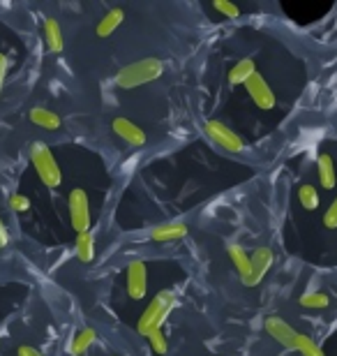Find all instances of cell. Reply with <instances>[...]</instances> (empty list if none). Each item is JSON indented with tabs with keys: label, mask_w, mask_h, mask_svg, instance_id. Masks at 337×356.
Instances as JSON below:
<instances>
[{
	"label": "cell",
	"mask_w": 337,
	"mask_h": 356,
	"mask_svg": "<svg viewBox=\"0 0 337 356\" xmlns=\"http://www.w3.org/2000/svg\"><path fill=\"white\" fill-rule=\"evenodd\" d=\"M178 301L176 291L174 289H162L157 291L153 296V301L146 305V310H143V315L139 317V324H136V329H139L141 336H150V333L155 331H162V324L167 322L169 312L174 310V305Z\"/></svg>",
	"instance_id": "obj_1"
},
{
	"label": "cell",
	"mask_w": 337,
	"mask_h": 356,
	"mask_svg": "<svg viewBox=\"0 0 337 356\" xmlns=\"http://www.w3.org/2000/svg\"><path fill=\"white\" fill-rule=\"evenodd\" d=\"M164 74V65L162 60L157 58H143V60H136L132 63V65L123 67L120 72L116 74V86L118 88H136V86H143V83H150L155 79H160V76Z\"/></svg>",
	"instance_id": "obj_2"
},
{
	"label": "cell",
	"mask_w": 337,
	"mask_h": 356,
	"mask_svg": "<svg viewBox=\"0 0 337 356\" xmlns=\"http://www.w3.org/2000/svg\"><path fill=\"white\" fill-rule=\"evenodd\" d=\"M31 162H33L35 172H38V176H40V181L44 183L47 188H60L63 172H60L58 162H56L54 153L49 151L47 144L35 141L33 148H31Z\"/></svg>",
	"instance_id": "obj_3"
},
{
	"label": "cell",
	"mask_w": 337,
	"mask_h": 356,
	"mask_svg": "<svg viewBox=\"0 0 337 356\" xmlns=\"http://www.w3.org/2000/svg\"><path fill=\"white\" fill-rule=\"evenodd\" d=\"M67 206H69L72 229H74L76 234L90 232V202H88V195H85L81 188H74L69 192Z\"/></svg>",
	"instance_id": "obj_4"
},
{
	"label": "cell",
	"mask_w": 337,
	"mask_h": 356,
	"mask_svg": "<svg viewBox=\"0 0 337 356\" xmlns=\"http://www.w3.org/2000/svg\"><path fill=\"white\" fill-rule=\"evenodd\" d=\"M204 130H206L208 137H211L220 148H224V151L243 153V151L247 148L245 141H243L233 130H229V127H227L224 123H220V120H206Z\"/></svg>",
	"instance_id": "obj_5"
},
{
	"label": "cell",
	"mask_w": 337,
	"mask_h": 356,
	"mask_svg": "<svg viewBox=\"0 0 337 356\" xmlns=\"http://www.w3.org/2000/svg\"><path fill=\"white\" fill-rule=\"evenodd\" d=\"M125 277H127V294H130L134 301H141L148 289L146 261H141V259L130 261V264H127V270H125Z\"/></svg>",
	"instance_id": "obj_6"
},
{
	"label": "cell",
	"mask_w": 337,
	"mask_h": 356,
	"mask_svg": "<svg viewBox=\"0 0 337 356\" xmlns=\"http://www.w3.org/2000/svg\"><path fill=\"white\" fill-rule=\"evenodd\" d=\"M245 90L249 92V97L254 99V104L259 106V109H263V111H268V109H272L275 106V92L270 90V86H268V81L263 79V76L256 72L252 79H249L247 83H245Z\"/></svg>",
	"instance_id": "obj_7"
},
{
	"label": "cell",
	"mask_w": 337,
	"mask_h": 356,
	"mask_svg": "<svg viewBox=\"0 0 337 356\" xmlns=\"http://www.w3.org/2000/svg\"><path fill=\"white\" fill-rule=\"evenodd\" d=\"M263 329H266V333L272 338V340H277L282 347H289V350H293V343H296V336L298 333L291 329L289 324L284 322L282 317H277V315H270L266 317V322H263Z\"/></svg>",
	"instance_id": "obj_8"
},
{
	"label": "cell",
	"mask_w": 337,
	"mask_h": 356,
	"mask_svg": "<svg viewBox=\"0 0 337 356\" xmlns=\"http://www.w3.org/2000/svg\"><path fill=\"white\" fill-rule=\"evenodd\" d=\"M111 130L116 132L123 141H127L130 146H134V148H139V146L146 144V132H143L136 123H132L130 118H113Z\"/></svg>",
	"instance_id": "obj_9"
},
{
	"label": "cell",
	"mask_w": 337,
	"mask_h": 356,
	"mask_svg": "<svg viewBox=\"0 0 337 356\" xmlns=\"http://www.w3.org/2000/svg\"><path fill=\"white\" fill-rule=\"evenodd\" d=\"M272 250L270 248H259V250H254L249 254V261H252V275H249V282L247 287H256L263 277H266L268 268L272 266Z\"/></svg>",
	"instance_id": "obj_10"
},
{
	"label": "cell",
	"mask_w": 337,
	"mask_h": 356,
	"mask_svg": "<svg viewBox=\"0 0 337 356\" xmlns=\"http://www.w3.org/2000/svg\"><path fill=\"white\" fill-rule=\"evenodd\" d=\"M229 259L233 261V266L236 270H238V275H240V280L243 284L247 287V282H249V275H252V261H249V254L243 250V248L238 243H229Z\"/></svg>",
	"instance_id": "obj_11"
},
{
	"label": "cell",
	"mask_w": 337,
	"mask_h": 356,
	"mask_svg": "<svg viewBox=\"0 0 337 356\" xmlns=\"http://www.w3.org/2000/svg\"><path fill=\"white\" fill-rule=\"evenodd\" d=\"M183 236H188V225L185 222H169L160 225L150 232V241L155 243H167V241H181Z\"/></svg>",
	"instance_id": "obj_12"
},
{
	"label": "cell",
	"mask_w": 337,
	"mask_h": 356,
	"mask_svg": "<svg viewBox=\"0 0 337 356\" xmlns=\"http://www.w3.org/2000/svg\"><path fill=\"white\" fill-rule=\"evenodd\" d=\"M256 74V65L252 58H243L238 60L236 65L231 67V72H229V83L231 86H245V83L252 79Z\"/></svg>",
	"instance_id": "obj_13"
},
{
	"label": "cell",
	"mask_w": 337,
	"mask_h": 356,
	"mask_svg": "<svg viewBox=\"0 0 337 356\" xmlns=\"http://www.w3.org/2000/svg\"><path fill=\"white\" fill-rule=\"evenodd\" d=\"M317 172H319V183L326 190H333L337 185V172H335V162L328 153H321L317 160Z\"/></svg>",
	"instance_id": "obj_14"
},
{
	"label": "cell",
	"mask_w": 337,
	"mask_h": 356,
	"mask_svg": "<svg viewBox=\"0 0 337 356\" xmlns=\"http://www.w3.org/2000/svg\"><path fill=\"white\" fill-rule=\"evenodd\" d=\"M74 254L79 261H83V264H90V261L95 259V236H92L90 232L76 234Z\"/></svg>",
	"instance_id": "obj_15"
},
{
	"label": "cell",
	"mask_w": 337,
	"mask_h": 356,
	"mask_svg": "<svg viewBox=\"0 0 337 356\" xmlns=\"http://www.w3.org/2000/svg\"><path fill=\"white\" fill-rule=\"evenodd\" d=\"M31 120L35 125H40L42 130H58L63 125V118L51 109H44V106H35L31 111Z\"/></svg>",
	"instance_id": "obj_16"
},
{
	"label": "cell",
	"mask_w": 337,
	"mask_h": 356,
	"mask_svg": "<svg viewBox=\"0 0 337 356\" xmlns=\"http://www.w3.org/2000/svg\"><path fill=\"white\" fill-rule=\"evenodd\" d=\"M95 340H97L95 329H81L79 333H74V338H72L69 354L72 356H83L92 345H95Z\"/></svg>",
	"instance_id": "obj_17"
},
{
	"label": "cell",
	"mask_w": 337,
	"mask_h": 356,
	"mask_svg": "<svg viewBox=\"0 0 337 356\" xmlns=\"http://www.w3.org/2000/svg\"><path fill=\"white\" fill-rule=\"evenodd\" d=\"M123 19H125V12L120 10V7H113V10L106 12L104 19L97 24V35L99 38H109V35H113V31L123 24Z\"/></svg>",
	"instance_id": "obj_18"
},
{
	"label": "cell",
	"mask_w": 337,
	"mask_h": 356,
	"mask_svg": "<svg viewBox=\"0 0 337 356\" xmlns=\"http://www.w3.org/2000/svg\"><path fill=\"white\" fill-rule=\"evenodd\" d=\"M44 38H47V47L51 54H60L63 51V33L60 26L56 19H47L44 21Z\"/></svg>",
	"instance_id": "obj_19"
},
{
	"label": "cell",
	"mask_w": 337,
	"mask_h": 356,
	"mask_svg": "<svg viewBox=\"0 0 337 356\" xmlns=\"http://www.w3.org/2000/svg\"><path fill=\"white\" fill-rule=\"evenodd\" d=\"M298 202H300V206H303L305 211H317L319 204H321L319 190L314 188L312 183H303L298 188Z\"/></svg>",
	"instance_id": "obj_20"
},
{
	"label": "cell",
	"mask_w": 337,
	"mask_h": 356,
	"mask_svg": "<svg viewBox=\"0 0 337 356\" xmlns=\"http://www.w3.org/2000/svg\"><path fill=\"white\" fill-rule=\"evenodd\" d=\"M298 301L303 308H310V310H321V308H328V305H331V298H328V294H324V291H307V294L300 296Z\"/></svg>",
	"instance_id": "obj_21"
},
{
	"label": "cell",
	"mask_w": 337,
	"mask_h": 356,
	"mask_svg": "<svg viewBox=\"0 0 337 356\" xmlns=\"http://www.w3.org/2000/svg\"><path fill=\"white\" fill-rule=\"evenodd\" d=\"M293 350L296 352H300L303 356H326L324 354V350L314 343L312 338H307V336H303V333H298L296 336V343H293Z\"/></svg>",
	"instance_id": "obj_22"
},
{
	"label": "cell",
	"mask_w": 337,
	"mask_h": 356,
	"mask_svg": "<svg viewBox=\"0 0 337 356\" xmlns=\"http://www.w3.org/2000/svg\"><path fill=\"white\" fill-rule=\"evenodd\" d=\"M148 340H150V350H153L155 354H167L169 352V340H167V336H164L162 331H155V333H150L148 336Z\"/></svg>",
	"instance_id": "obj_23"
},
{
	"label": "cell",
	"mask_w": 337,
	"mask_h": 356,
	"mask_svg": "<svg viewBox=\"0 0 337 356\" xmlns=\"http://www.w3.org/2000/svg\"><path fill=\"white\" fill-rule=\"evenodd\" d=\"M213 7L217 10L220 14H224L227 19H238L240 17V10L236 7L233 3H229V0H215Z\"/></svg>",
	"instance_id": "obj_24"
},
{
	"label": "cell",
	"mask_w": 337,
	"mask_h": 356,
	"mask_svg": "<svg viewBox=\"0 0 337 356\" xmlns=\"http://www.w3.org/2000/svg\"><path fill=\"white\" fill-rule=\"evenodd\" d=\"M10 209L14 211V213H26L28 209H31V199H28L26 195H12L10 197Z\"/></svg>",
	"instance_id": "obj_25"
},
{
	"label": "cell",
	"mask_w": 337,
	"mask_h": 356,
	"mask_svg": "<svg viewBox=\"0 0 337 356\" xmlns=\"http://www.w3.org/2000/svg\"><path fill=\"white\" fill-rule=\"evenodd\" d=\"M324 225L328 229H337V197H335V202L328 206V211L324 216Z\"/></svg>",
	"instance_id": "obj_26"
},
{
	"label": "cell",
	"mask_w": 337,
	"mask_h": 356,
	"mask_svg": "<svg viewBox=\"0 0 337 356\" xmlns=\"http://www.w3.org/2000/svg\"><path fill=\"white\" fill-rule=\"evenodd\" d=\"M17 356H44V354H40L35 347H28V345H21L19 350H17Z\"/></svg>",
	"instance_id": "obj_27"
},
{
	"label": "cell",
	"mask_w": 337,
	"mask_h": 356,
	"mask_svg": "<svg viewBox=\"0 0 337 356\" xmlns=\"http://www.w3.org/2000/svg\"><path fill=\"white\" fill-rule=\"evenodd\" d=\"M5 74H7V56H5V54H0V90H3Z\"/></svg>",
	"instance_id": "obj_28"
},
{
	"label": "cell",
	"mask_w": 337,
	"mask_h": 356,
	"mask_svg": "<svg viewBox=\"0 0 337 356\" xmlns=\"http://www.w3.org/2000/svg\"><path fill=\"white\" fill-rule=\"evenodd\" d=\"M7 243H10V234H7V227L0 220V248H5Z\"/></svg>",
	"instance_id": "obj_29"
}]
</instances>
